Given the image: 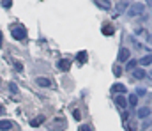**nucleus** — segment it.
I'll return each mask as SVG.
<instances>
[{
  "label": "nucleus",
  "instance_id": "nucleus-13",
  "mask_svg": "<svg viewBox=\"0 0 152 131\" xmlns=\"http://www.w3.org/2000/svg\"><path fill=\"white\" fill-rule=\"evenodd\" d=\"M42 122H44V115H37V117H34V119L30 121V126H32V128H37Z\"/></svg>",
  "mask_w": 152,
  "mask_h": 131
},
{
  "label": "nucleus",
  "instance_id": "nucleus-15",
  "mask_svg": "<svg viewBox=\"0 0 152 131\" xmlns=\"http://www.w3.org/2000/svg\"><path fill=\"white\" fill-rule=\"evenodd\" d=\"M76 60H78L80 64H85V62L88 60V55H87V51H80V53H78V57H76Z\"/></svg>",
  "mask_w": 152,
  "mask_h": 131
},
{
  "label": "nucleus",
  "instance_id": "nucleus-10",
  "mask_svg": "<svg viewBox=\"0 0 152 131\" xmlns=\"http://www.w3.org/2000/svg\"><path fill=\"white\" fill-rule=\"evenodd\" d=\"M115 105H117L118 108L126 110V108H127V99H126L124 96H115Z\"/></svg>",
  "mask_w": 152,
  "mask_h": 131
},
{
  "label": "nucleus",
  "instance_id": "nucleus-9",
  "mask_svg": "<svg viewBox=\"0 0 152 131\" xmlns=\"http://www.w3.org/2000/svg\"><path fill=\"white\" fill-rule=\"evenodd\" d=\"M133 78H134V80H143V78H147L145 69H143V67H136V69L133 71Z\"/></svg>",
  "mask_w": 152,
  "mask_h": 131
},
{
  "label": "nucleus",
  "instance_id": "nucleus-11",
  "mask_svg": "<svg viewBox=\"0 0 152 131\" xmlns=\"http://www.w3.org/2000/svg\"><path fill=\"white\" fill-rule=\"evenodd\" d=\"M127 7H129V2H127V0H120V2L117 4V12H118V14L127 12Z\"/></svg>",
  "mask_w": 152,
  "mask_h": 131
},
{
  "label": "nucleus",
  "instance_id": "nucleus-18",
  "mask_svg": "<svg viewBox=\"0 0 152 131\" xmlns=\"http://www.w3.org/2000/svg\"><path fill=\"white\" fill-rule=\"evenodd\" d=\"M101 9H110V0H94Z\"/></svg>",
  "mask_w": 152,
  "mask_h": 131
},
{
  "label": "nucleus",
  "instance_id": "nucleus-22",
  "mask_svg": "<svg viewBox=\"0 0 152 131\" xmlns=\"http://www.w3.org/2000/svg\"><path fill=\"white\" fill-rule=\"evenodd\" d=\"M134 94H136L138 97H140V96H147V90H145L143 87H140V89H136V92H134Z\"/></svg>",
  "mask_w": 152,
  "mask_h": 131
},
{
  "label": "nucleus",
  "instance_id": "nucleus-28",
  "mask_svg": "<svg viewBox=\"0 0 152 131\" xmlns=\"http://www.w3.org/2000/svg\"><path fill=\"white\" fill-rule=\"evenodd\" d=\"M4 113H5V108H4V105L0 103V115H4Z\"/></svg>",
  "mask_w": 152,
  "mask_h": 131
},
{
  "label": "nucleus",
  "instance_id": "nucleus-27",
  "mask_svg": "<svg viewBox=\"0 0 152 131\" xmlns=\"http://www.w3.org/2000/svg\"><path fill=\"white\" fill-rule=\"evenodd\" d=\"M113 73H115V76H118V75H120V69H118L117 66H115V67H113Z\"/></svg>",
  "mask_w": 152,
  "mask_h": 131
},
{
  "label": "nucleus",
  "instance_id": "nucleus-31",
  "mask_svg": "<svg viewBox=\"0 0 152 131\" xmlns=\"http://www.w3.org/2000/svg\"><path fill=\"white\" fill-rule=\"evenodd\" d=\"M145 4H147V5H151V7H152V0H145Z\"/></svg>",
  "mask_w": 152,
  "mask_h": 131
},
{
  "label": "nucleus",
  "instance_id": "nucleus-16",
  "mask_svg": "<svg viewBox=\"0 0 152 131\" xmlns=\"http://www.w3.org/2000/svg\"><path fill=\"white\" fill-rule=\"evenodd\" d=\"M136 66H138V60H134V59H133V60H127V66H126V71H131V73H133V71L136 69Z\"/></svg>",
  "mask_w": 152,
  "mask_h": 131
},
{
  "label": "nucleus",
  "instance_id": "nucleus-1",
  "mask_svg": "<svg viewBox=\"0 0 152 131\" xmlns=\"http://www.w3.org/2000/svg\"><path fill=\"white\" fill-rule=\"evenodd\" d=\"M143 11H145V4H142V2H136V4H133V5L127 9V16H129V18L142 16V14H143Z\"/></svg>",
  "mask_w": 152,
  "mask_h": 131
},
{
  "label": "nucleus",
  "instance_id": "nucleus-4",
  "mask_svg": "<svg viewBox=\"0 0 152 131\" xmlns=\"http://www.w3.org/2000/svg\"><path fill=\"white\" fill-rule=\"evenodd\" d=\"M36 83H37L39 87H44V89L53 87V82H51L50 78H46V76H37V78H36Z\"/></svg>",
  "mask_w": 152,
  "mask_h": 131
},
{
  "label": "nucleus",
  "instance_id": "nucleus-32",
  "mask_svg": "<svg viewBox=\"0 0 152 131\" xmlns=\"http://www.w3.org/2000/svg\"><path fill=\"white\" fill-rule=\"evenodd\" d=\"M151 76H152V71H151Z\"/></svg>",
  "mask_w": 152,
  "mask_h": 131
},
{
  "label": "nucleus",
  "instance_id": "nucleus-12",
  "mask_svg": "<svg viewBox=\"0 0 152 131\" xmlns=\"http://www.w3.org/2000/svg\"><path fill=\"white\" fill-rule=\"evenodd\" d=\"M11 130H12V122L2 119V121H0V131H11Z\"/></svg>",
  "mask_w": 152,
  "mask_h": 131
},
{
  "label": "nucleus",
  "instance_id": "nucleus-23",
  "mask_svg": "<svg viewBox=\"0 0 152 131\" xmlns=\"http://www.w3.org/2000/svg\"><path fill=\"white\" fill-rule=\"evenodd\" d=\"M80 131H94V130H92V126H88V124H81V126H80Z\"/></svg>",
  "mask_w": 152,
  "mask_h": 131
},
{
  "label": "nucleus",
  "instance_id": "nucleus-20",
  "mask_svg": "<svg viewBox=\"0 0 152 131\" xmlns=\"http://www.w3.org/2000/svg\"><path fill=\"white\" fill-rule=\"evenodd\" d=\"M9 90H11L12 94H20V89H18V85H16V83H12V82L9 83Z\"/></svg>",
  "mask_w": 152,
  "mask_h": 131
},
{
  "label": "nucleus",
  "instance_id": "nucleus-5",
  "mask_svg": "<svg viewBox=\"0 0 152 131\" xmlns=\"http://www.w3.org/2000/svg\"><path fill=\"white\" fill-rule=\"evenodd\" d=\"M129 57H131V51H129L127 48H120V50H118V57H117V60H118V62H127Z\"/></svg>",
  "mask_w": 152,
  "mask_h": 131
},
{
  "label": "nucleus",
  "instance_id": "nucleus-8",
  "mask_svg": "<svg viewBox=\"0 0 152 131\" xmlns=\"http://www.w3.org/2000/svg\"><path fill=\"white\" fill-rule=\"evenodd\" d=\"M149 115H151V108L149 106H142V108L136 110V117L138 119H147Z\"/></svg>",
  "mask_w": 152,
  "mask_h": 131
},
{
  "label": "nucleus",
  "instance_id": "nucleus-25",
  "mask_svg": "<svg viewBox=\"0 0 152 131\" xmlns=\"http://www.w3.org/2000/svg\"><path fill=\"white\" fill-rule=\"evenodd\" d=\"M149 126H151V121H145V122H143V124H142V131L149 130Z\"/></svg>",
  "mask_w": 152,
  "mask_h": 131
},
{
  "label": "nucleus",
  "instance_id": "nucleus-21",
  "mask_svg": "<svg viewBox=\"0 0 152 131\" xmlns=\"http://www.w3.org/2000/svg\"><path fill=\"white\" fill-rule=\"evenodd\" d=\"M14 69H16L18 73H21V71H23V64H21L20 60H14Z\"/></svg>",
  "mask_w": 152,
  "mask_h": 131
},
{
  "label": "nucleus",
  "instance_id": "nucleus-26",
  "mask_svg": "<svg viewBox=\"0 0 152 131\" xmlns=\"http://www.w3.org/2000/svg\"><path fill=\"white\" fill-rule=\"evenodd\" d=\"M2 5H4V7H11L12 2H11V0H2Z\"/></svg>",
  "mask_w": 152,
  "mask_h": 131
},
{
  "label": "nucleus",
  "instance_id": "nucleus-19",
  "mask_svg": "<svg viewBox=\"0 0 152 131\" xmlns=\"http://www.w3.org/2000/svg\"><path fill=\"white\" fill-rule=\"evenodd\" d=\"M103 34H104V36H112V34H113V27H112V25L103 27Z\"/></svg>",
  "mask_w": 152,
  "mask_h": 131
},
{
  "label": "nucleus",
  "instance_id": "nucleus-14",
  "mask_svg": "<svg viewBox=\"0 0 152 131\" xmlns=\"http://www.w3.org/2000/svg\"><path fill=\"white\" fill-rule=\"evenodd\" d=\"M138 64L143 66V67H145V66H151L152 64V55H145V57H142V59L138 60Z\"/></svg>",
  "mask_w": 152,
  "mask_h": 131
},
{
  "label": "nucleus",
  "instance_id": "nucleus-24",
  "mask_svg": "<svg viewBox=\"0 0 152 131\" xmlns=\"http://www.w3.org/2000/svg\"><path fill=\"white\" fill-rule=\"evenodd\" d=\"M73 117H75L76 121H78V122L81 121V113H80V110H75V112H73Z\"/></svg>",
  "mask_w": 152,
  "mask_h": 131
},
{
  "label": "nucleus",
  "instance_id": "nucleus-2",
  "mask_svg": "<svg viewBox=\"0 0 152 131\" xmlns=\"http://www.w3.org/2000/svg\"><path fill=\"white\" fill-rule=\"evenodd\" d=\"M11 34H12V37H14L16 41H23V39L27 37V30H25L21 25H14V27L11 29Z\"/></svg>",
  "mask_w": 152,
  "mask_h": 131
},
{
  "label": "nucleus",
  "instance_id": "nucleus-30",
  "mask_svg": "<svg viewBox=\"0 0 152 131\" xmlns=\"http://www.w3.org/2000/svg\"><path fill=\"white\" fill-rule=\"evenodd\" d=\"M2 44H4V41H2V30H0V48H2Z\"/></svg>",
  "mask_w": 152,
  "mask_h": 131
},
{
  "label": "nucleus",
  "instance_id": "nucleus-7",
  "mask_svg": "<svg viewBox=\"0 0 152 131\" xmlns=\"http://www.w3.org/2000/svg\"><path fill=\"white\" fill-rule=\"evenodd\" d=\"M57 67H58L60 71H69V69H71V60H69V59H60V60L57 62Z\"/></svg>",
  "mask_w": 152,
  "mask_h": 131
},
{
  "label": "nucleus",
  "instance_id": "nucleus-6",
  "mask_svg": "<svg viewBox=\"0 0 152 131\" xmlns=\"http://www.w3.org/2000/svg\"><path fill=\"white\" fill-rule=\"evenodd\" d=\"M110 90H112V94H118V96L122 94V96H124V94L127 92V87H126L124 83H113Z\"/></svg>",
  "mask_w": 152,
  "mask_h": 131
},
{
  "label": "nucleus",
  "instance_id": "nucleus-3",
  "mask_svg": "<svg viewBox=\"0 0 152 131\" xmlns=\"http://www.w3.org/2000/svg\"><path fill=\"white\" fill-rule=\"evenodd\" d=\"M64 128H66V121H64V119H60V117H57V119L50 124V130H51V131H62Z\"/></svg>",
  "mask_w": 152,
  "mask_h": 131
},
{
  "label": "nucleus",
  "instance_id": "nucleus-29",
  "mask_svg": "<svg viewBox=\"0 0 152 131\" xmlns=\"http://www.w3.org/2000/svg\"><path fill=\"white\" fill-rule=\"evenodd\" d=\"M147 41H149V44L152 46V36H149V37H147Z\"/></svg>",
  "mask_w": 152,
  "mask_h": 131
},
{
  "label": "nucleus",
  "instance_id": "nucleus-17",
  "mask_svg": "<svg viewBox=\"0 0 152 131\" xmlns=\"http://www.w3.org/2000/svg\"><path fill=\"white\" fill-rule=\"evenodd\" d=\"M127 105L136 106V105H138V96H136V94H129V97H127Z\"/></svg>",
  "mask_w": 152,
  "mask_h": 131
}]
</instances>
